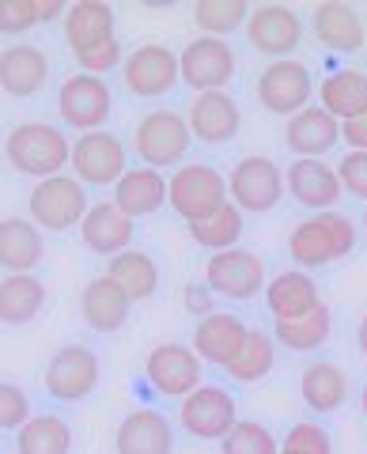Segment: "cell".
Instances as JSON below:
<instances>
[{
  "mask_svg": "<svg viewBox=\"0 0 367 454\" xmlns=\"http://www.w3.org/2000/svg\"><path fill=\"white\" fill-rule=\"evenodd\" d=\"M4 160L20 175L46 182L65 175L68 160H73V140L53 121H23L4 140Z\"/></svg>",
  "mask_w": 367,
  "mask_h": 454,
  "instance_id": "1",
  "label": "cell"
},
{
  "mask_svg": "<svg viewBox=\"0 0 367 454\" xmlns=\"http://www.w3.org/2000/svg\"><path fill=\"white\" fill-rule=\"evenodd\" d=\"M360 243V227L352 223L345 212H315L292 227L288 235V258L295 262L307 273V269H318V265H330V262H341L348 258Z\"/></svg>",
  "mask_w": 367,
  "mask_h": 454,
  "instance_id": "2",
  "label": "cell"
},
{
  "mask_svg": "<svg viewBox=\"0 0 367 454\" xmlns=\"http://www.w3.org/2000/svg\"><path fill=\"white\" fill-rule=\"evenodd\" d=\"M167 205L186 223H201L228 205V178L208 163H186L167 178Z\"/></svg>",
  "mask_w": 367,
  "mask_h": 454,
  "instance_id": "3",
  "label": "cell"
},
{
  "mask_svg": "<svg viewBox=\"0 0 367 454\" xmlns=\"http://www.w3.org/2000/svg\"><path fill=\"white\" fill-rule=\"evenodd\" d=\"M285 193H288L285 170H280L277 160H269V155H243L228 175V201L243 212V216L273 212Z\"/></svg>",
  "mask_w": 367,
  "mask_h": 454,
  "instance_id": "4",
  "label": "cell"
},
{
  "mask_svg": "<svg viewBox=\"0 0 367 454\" xmlns=\"http://www.w3.org/2000/svg\"><path fill=\"white\" fill-rule=\"evenodd\" d=\"M88 186H80L76 178L58 175L46 182H35L31 197H27V212H31L35 227L42 231H73L88 216Z\"/></svg>",
  "mask_w": 367,
  "mask_h": 454,
  "instance_id": "5",
  "label": "cell"
},
{
  "mask_svg": "<svg viewBox=\"0 0 367 454\" xmlns=\"http://www.w3.org/2000/svg\"><path fill=\"white\" fill-rule=\"evenodd\" d=\"M190 140L193 137H190L186 114H178V110H152L133 129V148L140 155V163L152 167V170L178 167L186 160Z\"/></svg>",
  "mask_w": 367,
  "mask_h": 454,
  "instance_id": "6",
  "label": "cell"
},
{
  "mask_svg": "<svg viewBox=\"0 0 367 454\" xmlns=\"http://www.w3.org/2000/svg\"><path fill=\"white\" fill-rule=\"evenodd\" d=\"M98 379H103V364H98L95 348L88 345H65L50 356L46 372H42V382H46V394L53 402H65V405H76V402H88L95 394Z\"/></svg>",
  "mask_w": 367,
  "mask_h": 454,
  "instance_id": "7",
  "label": "cell"
},
{
  "mask_svg": "<svg viewBox=\"0 0 367 454\" xmlns=\"http://www.w3.org/2000/svg\"><path fill=\"white\" fill-rule=\"evenodd\" d=\"M235 50L228 46V38H208L197 35L186 42V50L178 53V80L193 88V95L205 91H223L235 76Z\"/></svg>",
  "mask_w": 367,
  "mask_h": 454,
  "instance_id": "8",
  "label": "cell"
},
{
  "mask_svg": "<svg viewBox=\"0 0 367 454\" xmlns=\"http://www.w3.org/2000/svg\"><path fill=\"white\" fill-rule=\"evenodd\" d=\"M205 284L213 288V295H223V300H235V303H246V300H254V295L265 292L269 277H265V262L254 250L231 247V250H220V254L208 258Z\"/></svg>",
  "mask_w": 367,
  "mask_h": 454,
  "instance_id": "9",
  "label": "cell"
},
{
  "mask_svg": "<svg viewBox=\"0 0 367 454\" xmlns=\"http://www.w3.org/2000/svg\"><path fill=\"white\" fill-rule=\"evenodd\" d=\"M73 178L80 186H118V178L125 175V145L118 133L110 129H95V133H80L73 140Z\"/></svg>",
  "mask_w": 367,
  "mask_h": 454,
  "instance_id": "10",
  "label": "cell"
},
{
  "mask_svg": "<svg viewBox=\"0 0 367 454\" xmlns=\"http://www.w3.org/2000/svg\"><path fill=\"white\" fill-rule=\"evenodd\" d=\"M310 95H315V76L303 61H269L258 76V103L277 114V118H295L300 110L310 106Z\"/></svg>",
  "mask_w": 367,
  "mask_h": 454,
  "instance_id": "11",
  "label": "cell"
},
{
  "mask_svg": "<svg viewBox=\"0 0 367 454\" xmlns=\"http://www.w3.org/2000/svg\"><path fill=\"white\" fill-rule=\"evenodd\" d=\"M58 110H61V118H65L68 129L95 133V129H103L106 118H110V110H114V95H110L106 80L88 76V73H76V76H68L61 83Z\"/></svg>",
  "mask_w": 367,
  "mask_h": 454,
  "instance_id": "12",
  "label": "cell"
},
{
  "mask_svg": "<svg viewBox=\"0 0 367 454\" xmlns=\"http://www.w3.org/2000/svg\"><path fill=\"white\" fill-rule=\"evenodd\" d=\"M246 42L258 53L273 57V61H288L303 46V20L288 4H258L250 8Z\"/></svg>",
  "mask_w": 367,
  "mask_h": 454,
  "instance_id": "13",
  "label": "cell"
},
{
  "mask_svg": "<svg viewBox=\"0 0 367 454\" xmlns=\"http://www.w3.org/2000/svg\"><path fill=\"white\" fill-rule=\"evenodd\" d=\"M144 375L155 390L163 397H186L201 387V356L182 345V340H163V345H155L144 360Z\"/></svg>",
  "mask_w": 367,
  "mask_h": 454,
  "instance_id": "14",
  "label": "cell"
},
{
  "mask_svg": "<svg viewBox=\"0 0 367 454\" xmlns=\"http://www.w3.org/2000/svg\"><path fill=\"white\" fill-rule=\"evenodd\" d=\"M178 420L193 439H223L238 424V409L235 397L223 387H205L201 382L193 394L182 397Z\"/></svg>",
  "mask_w": 367,
  "mask_h": 454,
  "instance_id": "15",
  "label": "cell"
},
{
  "mask_svg": "<svg viewBox=\"0 0 367 454\" xmlns=\"http://www.w3.org/2000/svg\"><path fill=\"white\" fill-rule=\"evenodd\" d=\"M121 80L137 98H160L178 83V53L160 42L137 46L121 65Z\"/></svg>",
  "mask_w": 367,
  "mask_h": 454,
  "instance_id": "16",
  "label": "cell"
},
{
  "mask_svg": "<svg viewBox=\"0 0 367 454\" xmlns=\"http://www.w3.org/2000/svg\"><path fill=\"white\" fill-rule=\"evenodd\" d=\"M186 125H190V137L216 148L238 137L243 114H238V103L228 91H205V95H193V103L186 110Z\"/></svg>",
  "mask_w": 367,
  "mask_h": 454,
  "instance_id": "17",
  "label": "cell"
},
{
  "mask_svg": "<svg viewBox=\"0 0 367 454\" xmlns=\"http://www.w3.org/2000/svg\"><path fill=\"white\" fill-rule=\"evenodd\" d=\"M285 190L310 212H333L341 201V178L326 160H292L285 170Z\"/></svg>",
  "mask_w": 367,
  "mask_h": 454,
  "instance_id": "18",
  "label": "cell"
},
{
  "mask_svg": "<svg viewBox=\"0 0 367 454\" xmlns=\"http://www.w3.org/2000/svg\"><path fill=\"white\" fill-rule=\"evenodd\" d=\"M50 83V57L35 42H12L0 50V91L12 98H31Z\"/></svg>",
  "mask_w": 367,
  "mask_h": 454,
  "instance_id": "19",
  "label": "cell"
},
{
  "mask_svg": "<svg viewBox=\"0 0 367 454\" xmlns=\"http://www.w3.org/2000/svg\"><path fill=\"white\" fill-rule=\"evenodd\" d=\"M310 31L333 53H360L367 46V27L360 20V12L341 0H322L310 12Z\"/></svg>",
  "mask_w": 367,
  "mask_h": 454,
  "instance_id": "20",
  "label": "cell"
},
{
  "mask_svg": "<svg viewBox=\"0 0 367 454\" xmlns=\"http://www.w3.org/2000/svg\"><path fill=\"white\" fill-rule=\"evenodd\" d=\"M118 38V16L103 0H76L65 12V46L76 57Z\"/></svg>",
  "mask_w": 367,
  "mask_h": 454,
  "instance_id": "21",
  "label": "cell"
},
{
  "mask_svg": "<svg viewBox=\"0 0 367 454\" xmlns=\"http://www.w3.org/2000/svg\"><path fill=\"white\" fill-rule=\"evenodd\" d=\"M246 322L238 315H228V310H213L208 318L197 322L190 348L201 356V364H213V367H228L235 360V352L243 348L246 340Z\"/></svg>",
  "mask_w": 367,
  "mask_h": 454,
  "instance_id": "22",
  "label": "cell"
},
{
  "mask_svg": "<svg viewBox=\"0 0 367 454\" xmlns=\"http://www.w3.org/2000/svg\"><path fill=\"white\" fill-rule=\"evenodd\" d=\"M137 235L133 220L125 216V212L114 205V201H98L88 208V216H83L80 223V239L83 247H88L91 254H98V258H114V254L129 250Z\"/></svg>",
  "mask_w": 367,
  "mask_h": 454,
  "instance_id": "23",
  "label": "cell"
},
{
  "mask_svg": "<svg viewBox=\"0 0 367 454\" xmlns=\"http://www.w3.org/2000/svg\"><path fill=\"white\" fill-rule=\"evenodd\" d=\"M341 140V121L330 118L322 106H307L285 125V145L292 148L295 160H322L326 152L337 148Z\"/></svg>",
  "mask_w": 367,
  "mask_h": 454,
  "instance_id": "24",
  "label": "cell"
},
{
  "mask_svg": "<svg viewBox=\"0 0 367 454\" xmlns=\"http://www.w3.org/2000/svg\"><path fill=\"white\" fill-rule=\"evenodd\" d=\"M118 454H175V428L155 409H137L114 432Z\"/></svg>",
  "mask_w": 367,
  "mask_h": 454,
  "instance_id": "25",
  "label": "cell"
},
{
  "mask_svg": "<svg viewBox=\"0 0 367 454\" xmlns=\"http://www.w3.org/2000/svg\"><path fill=\"white\" fill-rule=\"evenodd\" d=\"M129 295H125L106 273L83 284L80 292V315L95 333H118L129 322Z\"/></svg>",
  "mask_w": 367,
  "mask_h": 454,
  "instance_id": "26",
  "label": "cell"
},
{
  "mask_svg": "<svg viewBox=\"0 0 367 454\" xmlns=\"http://www.w3.org/2000/svg\"><path fill=\"white\" fill-rule=\"evenodd\" d=\"M42 258H46V239L31 216L0 220V269L4 273H35Z\"/></svg>",
  "mask_w": 367,
  "mask_h": 454,
  "instance_id": "27",
  "label": "cell"
},
{
  "mask_svg": "<svg viewBox=\"0 0 367 454\" xmlns=\"http://www.w3.org/2000/svg\"><path fill=\"white\" fill-rule=\"evenodd\" d=\"M265 307H269V315L277 322H288V318H303L310 315L322 295H318V284L310 273H303V269H288V273H277L269 284H265Z\"/></svg>",
  "mask_w": 367,
  "mask_h": 454,
  "instance_id": "28",
  "label": "cell"
},
{
  "mask_svg": "<svg viewBox=\"0 0 367 454\" xmlns=\"http://www.w3.org/2000/svg\"><path fill=\"white\" fill-rule=\"evenodd\" d=\"M114 205L129 220H140V216H152V212H160L167 205V178H163V170L129 167L118 178V186H114Z\"/></svg>",
  "mask_w": 367,
  "mask_h": 454,
  "instance_id": "29",
  "label": "cell"
},
{
  "mask_svg": "<svg viewBox=\"0 0 367 454\" xmlns=\"http://www.w3.org/2000/svg\"><path fill=\"white\" fill-rule=\"evenodd\" d=\"M46 307V284L35 273H4L0 277V322L27 325Z\"/></svg>",
  "mask_w": 367,
  "mask_h": 454,
  "instance_id": "30",
  "label": "cell"
},
{
  "mask_svg": "<svg viewBox=\"0 0 367 454\" xmlns=\"http://www.w3.org/2000/svg\"><path fill=\"white\" fill-rule=\"evenodd\" d=\"M106 277L118 284V288L129 295V303H140V300H152L160 292V265L148 250H121L114 258L106 262Z\"/></svg>",
  "mask_w": 367,
  "mask_h": 454,
  "instance_id": "31",
  "label": "cell"
},
{
  "mask_svg": "<svg viewBox=\"0 0 367 454\" xmlns=\"http://www.w3.org/2000/svg\"><path fill=\"white\" fill-rule=\"evenodd\" d=\"M318 98L330 118L337 121L356 118V114L367 110V73H360V68H337V73L322 80Z\"/></svg>",
  "mask_w": 367,
  "mask_h": 454,
  "instance_id": "32",
  "label": "cell"
},
{
  "mask_svg": "<svg viewBox=\"0 0 367 454\" xmlns=\"http://www.w3.org/2000/svg\"><path fill=\"white\" fill-rule=\"evenodd\" d=\"M300 394L307 409H315V413H337L348 397V379L337 364L318 360L300 375Z\"/></svg>",
  "mask_w": 367,
  "mask_h": 454,
  "instance_id": "33",
  "label": "cell"
},
{
  "mask_svg": "<svg viewBox=\"0 0 367 454\" xmlns=\"http://www.w3.org/2000/svg\"><path fill=\"white\" fill-rule=\"evenodd\" d=\"M20 454H68L73 450V428L58 413H35L16 432Z\"/></svg>",
  "mask_w": 367,
  "mask_h": 454,
  "instance_id": "34",
  "label": "cell"
},
{
  "mask_svg": "<svg viewBox=\"0 0 367 454\" xmlns=\"http://www.w3.org/2000/svg\"><path fill=\"white\" fill-rule=\"evenodd\" d=\"M330 330H333V318H330V307L318 303L310 315L303 318H288V322H277V333L273 340L285 345L288 352H315L330 340Z\"/></svg>",
  "mask_w": 367,
  "mask_h": 454,
  "instance_id": "35",
  "label": "cell"
},
{
  "mask_svg": "<svg viewBox=\"0 0 367 454\" xmlns=\"http://www.w3.org/2000/svg\"><path fill=\"white\" fill-rule=\"evenodd\" d=\"M273 364H277V340L273 333H265V330H250L246 340H243V348L235 352V360L223 367L235 382H262L265 375L273 372Z\"/></svg>",
  "mask_w": 367,
  "mask_h": 454,
  "instance_id": "36",
  "label": "cell"
},
{
  "mask_svg": "<svg viewBox=\"0 0 367 454\" xmlns=\"http://www.w3.org/2000/svg\"><path fill=\"white\" fill-rule=\"evenodd\" d=\"M186 227H190V239H193L197 247H205V250L220 254V250L238 247V239H243V212H238V208L228 201L223 208H216L208 220H201V223H186Z\"/></svg>",
  "mask_w": 367,
  "mask_h": 454,
  "instance_id": "37",
  "label": "cell"
},
{
  "mask_svg": "<svg viewBox=\"0 0 367 454\" xmlns=\"http://www.w3.org/2000/svg\"><path fill=\"white\" fill-rule=\"evenodd\" d=\"M197 31L208 38H228L238 27H246L250 20V4L246 0H197L190 8Z\"/></svg>",
  "mask_w": 367,
  "mask_h": 454,
  "instance_id": "38",
  "label": "cell"
},
{
  "mask_svg": "<svg viewBox=\"0 0 367 454\" xmlns=\"http://www.w3.org/2000/svg\"><path fill=\"white\" fill-rule=\"evenodd\" d=\"M220 454H280V443L265 424L238 420L235 428L220 439Z\"/></svg>",
  "mask_w": 367,
  "mask_h": 454,
  "instance_id": "39",
  "label": "cell"
},
{
  "mask_svg": "<svg viewBox=\"0 0 367 454\" xmlns=\"http://www.w3.org/2000/svg\"><path fill=\"white\" fill-rule=\"evenodd\" d=\"M35 417L31 394L20 382H0V432H20Z\"/></svg>",
  "mask_w": 367,
  "mask_h": 454,
  "instance_id": "40",
  "label": "cell"
},
{
  "mask_svg": "<svg viewBox=\"0 0 367 454\" xmlns=\"http://www.w3.org/2000/svg\"><path fill=\"white\" fill-rule=\"evenodd\" d=\"M280 447L300 450V454H333V439H330L326 428H318V424L300 420V424H292V428L285 432Z\"/></svg>",
  "mask_w": 367,
  "mask_h": 454,
  "instance_id": "41",
  "label": "cell"
},
{
  "mask_svg": "<svg viewBox=\"0 0 367 454\" xmlns=\"http://www.w3.org/2000/svg\"><path fill=\"white\" fill-rule=\"evenodd\" d=\"M31 27H42L38 0H0V35H27Z\"/></svg>",
  "mask_w": 367,
  "mask_h": 454,
  "instance_id": "42",
  "label": "cell"
},
{
  "mask_svg": "<svg viewBox=\"0 0 367 454\" xmlns=\"http://www.w3.org/2000/svg\"><path fill=\"white\" fill-rule=\"evenodd\" d=\"M125 61V50H121V42H106V46H95L88 53H80L76 57V65H80V73H88V76H98L103 80L106 73H114V68H121Z\"/></svg>",
  "mask_w": 367,
  "mask_h": 454,
  "instance_id": "43",
  "label": "cell"
},
{
  "mask_svg": "<svg viewBox=\"0 0 367 454\" xmlns=\"http://www.w3.org/2000/svg\"><path fill=\"white\" fill-rule=\"evenodd\" d=\"M337 178H341V190L360 197L367 205V152H345L341 163H337Z\"/></svg>",
  "mask_w": 367,
  "mask_h": 454,
  "instance_id": "44",
  "label": "cell"
},
{
  "mask_svg": "<svg viewBox=\"0 0 367 454\" xmlns=\"http://www.w3.org/2000/svg\"><path fill=\"white\" fill-rule=\"evenodd\" d=\"M182 303H186L190 315L201 322V318H208L216 310V295H213V288H208L205 280H193V284H186V295H182Z\"/></svg>",
  "mask_w": 367,
  "mask_h": 454,
  "instance_id": "45",
  "label": "cell"
},
{
  "mask_svg": "<svg viewBox=\"0 0 367 454\" xmlns=\"http://www.w3.org/2000/svg\"><path fill=\"white\" fill-rule=\"evenodd\" d=\"M341 140L348 145V152H367V110L341 121Z\"/></svg>",
  "mask_w": 367,
  "mask_h": 454,
  "instance_id": "46",
  "label": "cell"
},
{
  "mask_svg": "<svg viewBox=\"0 0 367 454\" xmlns=\"http://www.w3.org/2000/svg\"><path fill=\"white\" fill-rule=\"evenodd\" d=\"M356 345H360V352L367 356V315L360 318V325H356Z\"/></svg>",
  "mask_w": 367,
  "mask_h": 454,
  "instance_id": "47",
  "label": "cell"
},
{
  "mask_svg": "<svg viewBox=\"0 0 367 454\" xmlns=\"http://www.w3.org/2000/svg\"><path fill=\"white\" fill-rule=\"evenodd\" d=\"M360 409H363V417H367V387H363V394H360Z\"/></svg>",
  "mask_w": 367,
  "mask_h": 454,
  "instance_id": "48",
  "label": "cell"
},
{
  "mask_svg": "<svg viewBox=\"0 0 367 454\" xmlns=\"http://www.w3.org/2000/svg\"><path fill=\"white\" fill-rule=\"evenodd\" d=\"M280 454H300V450H288V447H280Z\"/></svg>",
  "mask_w": 367,
  "mask_h": 454,
  "instance_id": "49",
  "label": "cell"
},
{
  "mask_svg": "<svg viewBox=\"0 0 367 454\" xmlns=\"http://www.w3.org/2000/svg\"><path fill=\"white\" fill-rule=\"evenodd\" d=\"M363 227H367V208H363Z\"/></svg>",
  "mask_w": 367,
  "mask_h": 454,
  "instance_id": "50",
  "label": "cell"
},
{
  "mask_svg": "<svg viewBox=\"0 0 367 454\" xmlns=\"http://www.w3.org/2000/svg\"><path fill=\"white\" fill-rule=\"evenodd\" d=\"M363 50H367V46H363Z\"/></svg>",
  "mask_w": 367,
  "mask_h": 454,
  "instance_id": "51",
  "label": "cell"
}]
</instances>
